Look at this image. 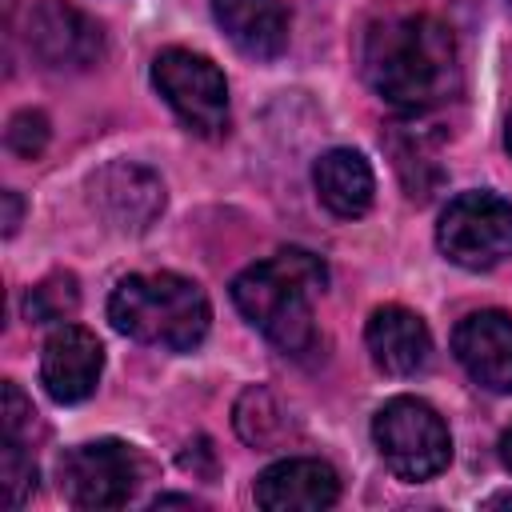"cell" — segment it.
Returning a JSON list of instances; mask_svg holds the SVG:
<instances>
[{"instance_id":"cell-1","label":"cell","mask_w":512,"mask_h":512,"mask_svg":"<svg viewBox=\"0 0 512 512\" xmlns=\"http://www.w3.org/2000/svg\"><path fill=\"white\" fill-rule=\"evenodd\" d=\"M364 80L396 108L424 112L456 92V36L428 12H392L364 32Z\"/></svg>"},{"instance_id":"cell-2","label":"cell","mask_w":512,"mask_h":512,"mask_svg":"<svg viewBox=\"0 0 512 512\" xmlns=\"http://www.w3.org/2000/svg\"><path fill=\"white\" fill-rule=\"evenodd\" d=\"M324 284L328 272L320 256L304 248H280L232 280V300L240 316L260 328L284 356H304L316 344L312 300L324 292Z\"/></svg>"},{"instance_id":"cell-3","label":"cell","mask_w":512,"mask_h":512,"mask_svg":"<svg viewBox=\"0 0 512 512\" xmlns=\"http://www.w3.org/2000/svg\"><path fill=\"white\" fill-rule=\"evenodd\" d=\"M108 320L128 340H140L164 352H192L208 332L212 308L204 288L188 276L136 272L112 288Z\"/></svg>"},{"instance_id":"cell-4","label":"cell","mask_w":512,"mask_h":512,"mask_svg":"<svg viewBox=\"0 0 512 512\" xmlns=\"http://www.w3.org/2000/svg\"><path fill=\"white\" fill-rule=\"evenodd\" d=\"M372 440L380 460L400 476V480H432L436 472L448 468L452 456V436L440 412L416 396H392L376 416H372Z\"/></svg>"},{"instance_id":"cell-5","label":"cell","mask_w":512,"mask_h":512,"mask_svg":"<svg viewBox=\"0 0 512 512\" xmlns=\"http://www.w3.org/2000/svg\"><path fill=\"white\" fill-rule=\"evenodd\" d=\"M436 244L468 272L504 264L512 256V204L496 192H460L440 212Z\"/></svg>"},{"instance_id":"cell-6","label":"cell","mask_w":512,"mask_h":512,"mask_svg":"<svg viewBox=\"0 0 512 512\" xmlns=\"http://www.w3.org/2000/svg\"><path fill=\"white\" fill-rule=\"evenodd\" d=\"M152 84L196 136H224L228 84H224V72L208 56L188 52V48H164L152 60Z\"/></svg>"},{"instance_id":"cell-7","label":"cell","mask_w":512,"mask_h":512,"mask_svg":"<svg viewBox=\"0 0 512 512\" xmlns=\"http://www.w3.org/2000/svg\"><path fill=\"white\" fill-rule=\"evenodd\" d=\"M136 480L140 460L124 440H92L60 456V492L72 508H120Z\"/></svg>"},{"instance_id":"cell-8","label":"cell","mask_w":512,"mask_h":512,"mask_svg":"<svg viewBox=\"0 0 512 512\" xmlns=\"http://www.w3.org/2000/svg\"><path fill=\"white\" fill-rule=\"evenodd\" d=\"M28 48L52 72H88L104 56V32L68 0H40L28 16Z\"/></svg>"},{"instance_id":"cell-9","label":"cell","mask_w":512,"mask_h":512,"mask_svg":"<svg viewBox=\"0 0 512 512\" xmlns=\"http://www.w3.org/2000/svg\"><path fill=\"white\" fill-rule=\"evenodd\" d=\"M92 208L116 232H148L164 212V184L152 168L132 160H112L88 180Z\"/></svg>"},{"instance_id":"cell-10","label":"cell","mask_w":512,"mask_h":512,"mask_svg":"<svg viewBox=\"0 0 512 512\" xmlns=\"http://www.w3.org/2000/svg\"><path fill=\"white\" fill-rule=\"evenodd\" d=\"M104 372L100 340L80 324H60L40 352V380L56 404H80L96 392Z\"/></svg>"},{"instance_id":"cell-11","label":"cell","mask_w":512,"mask_h":512,"mask_svg":"<svg viewBox=\"0 0 512 512\" xmlns=\"http://www.w3.org/2000/svg\"><path fill=\"white\" fill-rule=\"evenodd\" d=\"M460 368L488 392H512V316L500 308L468 312L452 332Z\"/></svg>"},{"instance_id":"cell-12","label":"cell","mask_w":512,"mask_h":512,"mask_svg":"<svg viewBox=\"0 0 512 512\" xmlns=\"http://www.w3.org/2000/svg\"><path fill=\"white\" fill-rule=\"evenodd\" d=\"M336 496L340 476L316 456H288L256 476V504L268 512H316L336 504Z\"/></svg>"},{"instance_id":"cell-13","label":"cell","mask_w":512,"mask_h":512,"mask_svg":"<svg viewBox=\"0 0 512 512\" xmlns=\"http://www.w3.org/2000/svg\"><path fill=\"white\" fill-rule=\"evenodd\" d=\"M364 344L372 352V364L388 376H412L428 364V352H432V336H428V324L412 312V308H400V304H384L368 316V328H364Z\"/></svg>"},{"instance_id":"cell-14","label":"cell","mask_w":512,"mask_h":512,"mask_svg":"<svg viewBox=\"0 0 512 512\" xmlns=\"http://www.w3.org/2000/svg\"><path fill=\"white\" fill-rule=\"evenodd\" d=\"M212 16L252 60H276L288 48V12L280 0H212Z\"/></svg>"},{"instance_id":"cell-15","label":"cell","mask_w":512,"mask_h":512,"mask_svg":"<svg viewBox=\"0 0 512 512\" xmlns=\"http://www.w3.org/2000/svg\"><path fill=\"white\" fill-rule=\"evenodd\" d=\"M312 184H316L320 204L340 220H356L372 208L376 176H372L368 160L352 148H328L312 164Z\"/></svg>"},{"instance_id":"cell-16","label":"cell","mask_w":512,"mask_h":512,"mask_svg":"<svg viewBox=\"0 0 512 512\" xmlns=\"http://www.w3.org/2000/svg\"><path fill=\"white\" fill-rule=\"evenodd\" d=\"M388 148L396 156V172L408 188L412 200H428L440 184V164H436V152H432V140L420 132V124H392L388 132Z\"/></svg>"},{"instance_id":"cell-17","label":"cell","mask_w":512,"mask_h":512,"mask_svg":"<svg viewBox=\"0 0 512 512\" xmlns=\"http://www.w3.org/2000/svg\"><path fill=\"white\" fill-rule=\"evenodd\" d=\"M80 308V288L72 272H52L24 296V316L32 324H64Z\"/></svg>"},{"instance_id":"cell-18","label":"cell","mask_w":512,"mask_h":512,"mask_svg":"<svg viewBox=\"0 0 512 512\" xmlns=\"http://www.w3.org/2000/svg\"><path fill=\"white\" fill-rule=\"evenodd\" d=\"M236 432L256 448L272 444L284 432V408L272 400L268 388H248L236 400Z\"/></svg>"},{"instance_id":"cell-19","label":"cell","mask_w":512,"mask_h":512,"mask_svg":"<svg viewBox=\"0 0 512 512\" xmlns=\"http://www.w3.org/2000/svg\"><path fill=\"white\" fill-rule=\"evenodd\" d=\"M32 488H36V464L24 452V440H8L4 436V448H0V492H4V504L20 508Z\"/></svg>"},{"instance_id":"cell-20","label":"cell","mask_w":512,"mask_h":512,"mask_svg":"<svg viewBox=\"0 0 512 512\" xmlns=\"http://www.w3.org/2000/svg\"><path fill=\"white\" fill-rule=\"evenodd\" d=\"M4 140H8V148H12L16 156L36 160V156L44 152V144H48V116H44V112H36V108L16 112V116L8 120Z\"/></svg>"},{"instance_id":"cell-21","label":"cell","mask_w":512,"mask_h":512,"mask_svg":"<svg viewBox=\"0 0 512 512\" xmlns=\"http://www.w3.org/2000/svg\"><path fill=\"white\" fill-rule=\"evenodd\" d=\"M0 424H4L8 440H24V428L32 424V404L24 400V392L12 380H4V416H0Z\"/></svg>"},{"instance_id":"cell-22","label":"cell","mask_w":512,"mask_h":512,"mask_svg":"<svg viewBox=\"0 0 512 512\" xmlns=\"http://www.w3.org/2000/svg\"><path fill=\"white\" fill-rule=\"evenodd\" d=\"M16 224H20V196L16 192H4V232L12 236Z\"/></svg>"},{"instance_id":"cell-23","label":"cell","mask_w":512,"mask_h":512,"mask_svg":"<svg viewBox=\"0 0 512 512\" xmlns=\"http://www.w3.org/2000/svg\"><path fill=\"white\" fill-rule=\"evenodd\" d=\"M500 460L508 464V472H512V424L504 428V436H500Z\"/></svg>"},{"instance_id":"cell-24","label":"cell","mask_w":512,"mask_h":512,"mask_svg":"<svg viewBox=\"0 0 512 512\" xmlns=\"http://www.w3.org/2000/svg\"><path fill=\"white\" fill-rule=\"evenodd\" d=\"M484 504H488V508H500V504H508V508H512V492H496V496H488Z\"/></svg>"},{"instance_id":"cell-25","label":"cell","mask_w":512,"mask_h":512,"mask_svg":"<svg viewBox=\"0 0 512 512\" xmlns=\"http://www.w3.org/2000/svg\"><path fill=\"white\" fill-rule=\"evenodd\" d=\"M504 144H508V152H512V116H508V128H504Z\"/></svg>"}]
</instances>
